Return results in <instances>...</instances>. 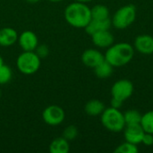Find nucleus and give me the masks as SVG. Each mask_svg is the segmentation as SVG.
I'll use <instances>...</instances> for the list:
<instances>
[{
	"label": "nucleus",
	"mask_w": 153,
	"mask_h": 153,
	"mask_svg": "<svg viewBox=\"0 0 153 153\" xmlns=\"http://www.w3.org/2000/svg\"><path fill=\"white\" fill-rule=\"evenodd\" d=\"M64 15L68 24L78 29L85 28L91 20V8L85 3L76 1L66 6Z\"/></svg>",
	"instance_id": "1"
},
{
	"label": "nucleus",
	"mask_w": 153,
	"mask_h": 153,
	"mask_svg": "<svg viewBox=\"0 0 153 153\" xmlns=\"http://www.w3.org/2000/svg\"><path fill=\"white\" fill-rule=\"evenodd\" d=\"M134 49L129 43L120 42L111 45L105 53V60L113 67H120L127 65L134 57Z\"/></svg>",
	"instance_id": "2"
},
{
	"label": "nucleus",
	"mask_w": 153,
	"mask_h": 153,
	"mask_svg": "<svg viewBox=\"0 0 153 153\" xmlns=\"http://www.w3.org/2000/svg\"><path fill=\"white\" fill-rule=\"evenodd\" d=\"M100 120L102 126L113 133H119L126 127L124 114L119 109L112 107L104 109L101 114Z\"/></svg>",
	"instance_id": "3"
},
{
	"label": "nucleus",
	"mask_w": 153,
	"mask_h": 153,
	"mask_svg": "<svg viewBox=\"0 0 153 153\" xmlns=\"http://www.w3.org/2000/svg\"><path fill=\"white\" fill-rule=\"evenodd\" d=\"M41 65V58L35 51H23L16 60L17 69L23 74L30 75L38 72Z\"/></svg>",
	"instance_id": "4"
},
{
	"label": "nucleus",
	"mask_w": 153,
	"mask_h": 153,
	"mask_svg": "<svg viewBox=\"0 0 153 153\" xmlns=\"http://www.w3.org/2000/svg\"><path fill=\"white\" fill-rule=\"evenodd\" d=\"M136 18V8L133 4H126L119 8L112 17V25L118 29L124 30L129 27Z\"/></svg>",
	"instance_id": "5"
},
{
	"label": "nucleus",
	"mask_w": 153,
	"mask_h": 153,
	"mask_svg": "<svg viewBox=\"0 0 153 153\" xmlns=\"http://www.w3.org/2000/svg\"><path fill=\"white\" fill-rule=\"evenodd\" d=\"M42 118L47 125L50 126H56L64 122L65 113L61 107L57 105H50L43 110Z\"/></svg>",
	"instance_id": "6"
},
{
	"label": "nucleus",
	"mask_w": 153,
	"mask_h": 153,
	"mask_svg": "<svg viewBox=\"0 0 153 153\" xmlns=\"http://www.w3.org/2000/svg\"><path fill=\"white\" fill-rule=\"evenodd\" d=\"M134 92V85L129 80H119L116 82L111 88L112 98H116L121 101L129 99Z\"/></svg>",
	"instance_id": "7"
},
{
	"label": "nucleus",
	"mask_w": 153,
	"mask_h": 153,
	"mask_svg": "<svg viewBox=\"0 0 153 153\" xmlns=\"http://www.w3.org/2000/svg\"><path fill=\"white\" fill-rule=\"evenodd\" d=\"M17 42L23 51H34L39 45V39L33 31L24 30L18 36Z\"/></svg>",
	"instance_id": "8"
},
{
	"label": "nucleus",
	"mask_w": 153,
	"mask_h": 153,
	"mask_svg": "<svg viewBox=\"0 0 153 153\" xmlns=\"http://www.w3.org/2000/svg\"><path fill=\"white\" fill-rule=\"evenodd\" d=\"M124 130V136L126 142H129L136 145L142 143V140L145 132L141 124L127 125L126 126Z\"/></svg>",
	"instance_id": "9"
},
{
	"label": "nucleus",
	"mask_w": 153,
	"mask_h": 153,
	"mask_svg": "<svg viewBox=\"0 0 153 153\" xmlns=\"http://www.w3.org/2000/svg\"><path fill=\"white\" fill-rule=\"evenodd\" d=\"M105 60V56L103 54L94 48L86 49L82 55V61L84 65L90 68L96 67L99 64Z\"/></svg>",
	"instance_id": "10"
},
{
	"label": "nucleus",
	"mask_w": 153,
	"mask_h": 153,
	"mask_svg": "<svg viewBox=\"0 0 153 153\" xmlns=\"http://www.w3.org/2000/svg\"><path fill=\"white\" fill-rule=\"evenodd\" d=\"M91 39L95 46L101 48H109L114 43V36L108 30L95 32L91 35Z\"/></svg>",
	"instance_id": "11"
},
{
	"label": "nucleus",
	"mask_w": 153,
	"mask_h": 153,
	"mask_svg": "<svg viewBox=\"0 0 153 153\" xmlns=\"http://www.w3.org/2000/svg\"><path fill=\"white\" fill-rule=\"evenodd\" d=\"M134 47L143 55L153 54V37L150 35H140L134 40Z\"/></svg>",
	"instance_id": "12"
},
{
	"label": "nucleus",
	"mask_w": 153,
	"mask_h": 153,
	"mask_svg": "<svg viewBox=\"0 0 153 153\" xmlns=\"http://www.w3.org/2000/svg\"><path fill=\"white\" fill-rule=\"evenodd\" d=\"M17 31L11 27H4L0 29V47L8 48L14 45L18 40Z\"/></svg>",
	"instance_id": "13"
},
{
	"label": "nucleus",
	"mask_w": 153,
	"mask_h": 153,
	"mask_svg": "<svg viewBox=\"0 0 153 153\" xmlns=\"http://www.w3.org/2000/svg\"><path fill=\"white\" fill-rule=\"evenodd\" d=\"M111 20L108 19H105V20H94L91 19V22H89V24L84 28L85 31L87 34L89 35H92L97 31L100 30H109L110 26H111Z\"/></svg>",
	"instance_id": "14"
},
{
	"label": "nucleus",
	"mask_w": 153,
	"mask_h": 153,
	"mask_svg": "<svg viewBox=\"0 0 153 153\" xmlns=\"http://www.w3.org/2000/svg\"><path fill=\"white\" fill-rule=\"evenodd\" d=\"M70 151L69 141L63 136L55 138L49 145V152L51 153H68Z\"/></svg>",
	"instance_id": "15"
},
{
	"label": "nucleus",
	"mask_w": 153,
	"mask_h": 153,
	"mask_svg": "<svg viewBox=\"0 0 153 153\" xmlns=\"http://www.w3.org/2000/svg\"><path fill=\"white\" fill-rule=\"evenodd\" d=\"M104 109H105V106L103 102L99 100H89L84 107V110L86 114L91 117H96L101 115Z\"/></svg>",
	"instance_id": "16"
},
{
	"label": "nucleus",
	"mask_w": 153,
	"mask_h": 153,
	"mask_svg": "<svg viewBox=\"0 0 153 153\" xmlns=\"http://www.w3.org/2000/svg\"><path fill=\"white\" fill-rule=\"evenodd\" d=\"M93 69H94V72H95V74L97 75V77L101 78V79L109 77L113 73V66L106 60L102 61L100 64H99Z\"/></svg>",
	"instance_id": "17"
},
{
	"label": "nucleus",
	"mask_w": 153,
	"mask_h": 153,
	"mask_svg": "<svg viewBox=\"0 0 153 153\" xmlns=\"http://www.w3.org/2000/svg\"><path fill=\"white\" fill-rule=\"evenodd\" d=\"M91 19L94 20H105L109 18L108 8L103 4H96L91 8Z\"/></svg>",
	"instance_id": "18"
},
{
	"label": "nucleus",
	"mask_w": 153,
	"mask_h": 153,
	"mask_svg": "<svg viewBox=\"0 0 153 153\" xmlns=\"http://www.w3.org/2000/svg\"><path fill=\"white\" fill-rule=\"evenodd\" d=\"M142 114L135 110V109H129L124 114V118L126 122V126L127 125H134V124H141L142 120Z\"/></svg>",
	"instance_id": "19"
},
{
	"label": "nucleus",
	"mask_w": 153,
	"mask_h": 153,
	"mask_svg": "<svg viewBox=\"0 0 153 153\" xmlns=\"http://www.w3.org/2000/svg\"><path fill=\"white\" fill-rule=\"evenodd\" d=\"M141 126H143L145 133L153 134V110L148 111L142 116Z\"/></svg>",
	"instance_id": "20"
},
{
	"label": "nucleus",
	"mask_w": 153,
	"mask_h": 153,
	"mask_svg": "<svg viewBox=\"0 0 153 153\" xmlns=\"http://www.w3.org/2000/svg\"><path fill=\"white\" fill-rule=\"evenodd\" d=\"M13 76V72L10 66L6 65H2L0 66V85L8 83Z\"/></svg>",
	"instance_id": "21"
},
{
	"label": "nucleus",
	"mask_w": 153,
	"mask_h": 153,
	"mask_svg": "<svg viewBox=\"0 0 153 153\" xmlns=\"http://www.w3.org/2000/svg\"><path fill=\"white\" fill-rule=\"evenodd\" d=\"M138 147L136 144L131 143L129 142H126L120 144L119 146L117 147L115 150V153H137L138 152Z\"/></svg>",
	"instance_id": "22"
},
{
	"label": "nucleus",
	"mask_w": 153,
	"mask_h": 153,
	"mask_svg": "<svg viewBox=\"0 0 153 153\" xmlns=\"http://www.w3.org/2000/svg\"><path fill=\"white\" fill-rule=\"evenodd\" d=\"M62 136L65 139H66L67 141H69V142L74 141L78 136V129H77V127L75 126H74V125L68 126L63 131Z\"/></svg>",
	"instance_id": "23"
},
{
	"label": "nucleus",
	"mask_w": 153,
	"mask_h": 153,
	"mask_svg": "<svg viewBox=\"0 0 153 153\" xmlns=\"http://www.w3.org/2000/svg\"><path fill=\"white\" fill-rule=\"evenodd\" d=\"M35 53L40 57V58H45L48 56L49 54V48L47 45L45 44H41V45H38V47L36 48V49L34 50Z\"/></svg>",
	"instance_id": "24"
},
{
	"label": "nucleus",
	"mask_w": 153,
	"mask_h": 153,
	"mask_svg": "<svg viewBox=\"0 0 153 153\" xmlns=\"http://www.w3.org/2000/svg\"><path fill=\"white\" fill-rule=\"evenodd\" d=\"M142 143H143L146 146H152L153 145V134L150 133H144Z\"/></svg>",
	"instance_id": "25"
},
{
	"label": "nucleus",
	"mask_w": 153,
	"mask_h": 153,
	"mask_svg": "<svg viewBox=\"0 0 153 153\" xmlns=\"http://www.w3.org/2000/svg\"><path fill=\"white\" fill-rule=\"evenodd\" d=\"M122 105H123V101H121L116 98H112V100H111V107L112 108L119 109L122 107Z\"/></svg>",
	"instance_id": "26"
},
{
	"label": "nucleus",
	"mask_w": 153,
	"mask_h": 153,
	"mask_svg": "<svg viewBox=\"0 0 153 153\" xmlns=\"http://www.w3.org/2000/svg\"><path fill=\"white\" fill-rule=\"evenodd\" d=\"M27 3H29V4H37V3H39L40 0H25Z\"/></svg>",
	"instance_id": "27"
},
{
	"label": "nucleus",
	"mask_w": 153,
	"mask_h": 153,
	"mask_svg": "<svg viewBox=\"0 0 153 153\" xmlns=\"http://www.w3.org/2000/svg\"><path fill=\"white\" fill-rule=\"evenodd\" d=\"M76 2H80V3H88V2H90V1H91V0H75Z\"/></svg>",
	"instance_id": "28"
},
{
	"label": "nucleus",
	"mask_w": 153,
	"mask_h": 153,
	"mask_svg": "<svg viewBox=\"0 0 153 153\" xmlns=\"http://www.w3.org/2000/svg\"><path fill=\"white\" fill-rule=\"evenodd\" d=\"M4 59H3V57L0 56V66L2 65H4Z\"/></svg>",
	"instance_id": "29"
},
{
	"label": "nucleus",
	"mask_w": 153,
	"mask_h": 153,
	"mask_svg": "<svg viewBox=\"0 0 153 153\" xmlns=\"http://www.w3.org/2000/svg\"><path fill=\"white\" fill-rule=\"evenodd\" d=\"M48 1L51 2V3H58V2H61L63 0H48Z\"/></svg>",
	"instance_id": "30"
},
{
	"label": "nucleus",
	"mask_w": 153,
	"mask_h": 153,
	"mask_svg": "<svg viewBox=\"0 0 153 153\" xmlns=\"http://www.w3.org/2000/svg\"><path fill=\"white\" fill-rule=\"evenodd\" d=\"M0 97H1V90H0Z\"/></svg>",
	"instance_id": "31"
}]
</instances>
